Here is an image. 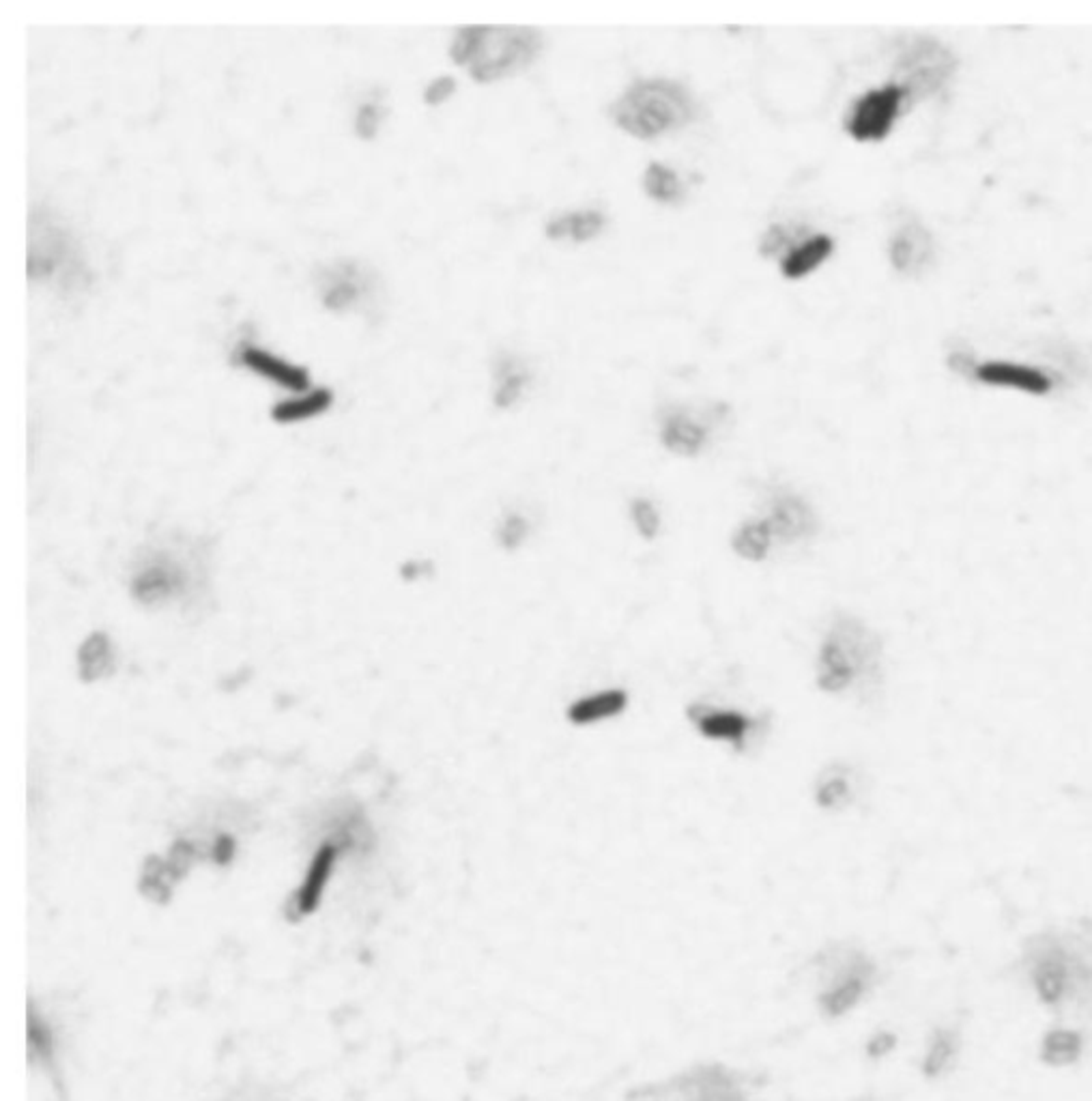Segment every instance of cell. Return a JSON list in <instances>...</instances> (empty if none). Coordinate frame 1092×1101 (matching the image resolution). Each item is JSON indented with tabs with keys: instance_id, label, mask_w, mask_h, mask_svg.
<instances>
[{
	"instance_id": "20",
	"label": "cell",
	"mask_w": 1092,
	"mask_h": 1101,
	"mask_svg": "<svg viewBox=\"0 0 1092 1101\" xmlns=\"http://www.w3.org/2000/svg\"><path fill=\"white\" fill-rule=\"evenodd\" d=\"M856 798V774L845 764H828L813 781V801L821 811H843Z\"/></svg>"
},
{
	"instance_id": "29",
	"label": "cell",
	"mask_w": 1092,
	"mask_h": 1101,
	"mask_svg": "<svg viewBox=\"0 0 1092 1101\" xmlns=\"http://www.w3.org/2000/svg\"><path fill=\"white\" fill-rule=\"evenodd\" d=\"M531 531H533L531 520L522 513L510 510V513H504V517L499 519L497 529H495V538H497L499 547H502L504 551L515 553V551L525 547L527 540L531 538Z\"/></svg>"
},
{
	"instance_id": "1",
	"label": "cell",
	"mask_w": 1092,
	"mask_h": 1101,
	"mask_svg": "<svg viewBox=\"0 0 1092 1101\" xmlns=\"http://www.w3.org/2000/svg\"><path fill=\"white\" fill-rule=\"evenodd\" d=\"M1021 970L1043 1009L1092 1017V930L1050 927L1028 936Z\"/></svg>"
},
{
	"instance_id": "18",
	"label": "cell",
	"mask_w": 1092,
	"mask_h": 1101,
	"mask_svg": "<svg viewBox=\"0 0 1092 1101\" xmlns=\"http://www.w3.org/2000/svg\"><path fill=\"white\" fill-rule=\"evenodd\" d=\"M707 424L687 409H671L662 415L660 442L678 457H697L707 444Z\"/></svg>"
},
{
	"instance_id": "11",
	"label": "cell",
	"mask_w": 1092,
	"mask_h": 1101,
	"mask_svg": "<svg viewBox=\"0 0 1092 1101\" xmlns=\"http://www.w3.org/2000/svg\"><path fill=\"white\" fill-rule=\"evenodd\" d=\"M682 1101H749L738 1071L725 1065H699L678 1080Z\"/></svg>"
},
{
	"instance_id": "19",
	"label": "cell",
	"mask_w": 1092,
	"mask_h": 1101,
	"mask_svg": "<svg viewBox=\"0 0 1092 1101\" xmlns=\"http://www.w3.org/2000/svg\"><path fill=\"white\" fill-rule=\"evenodd\" d=\"M981 384L998 388H1015L1028 394H1048L1052 390V379L1039 368L1013 364V362H985L974 370Z\"/></svg>"
},
{
	"instance_id": "34",
	"label": "cell",
	"mask_w": 1092,
	"mask_h": 1101,
	"mask_svg": "<svg viewBox=\"0 0 1092 1101\" xmlns=\"http://www.w3.org/2000/svg\"><path fill=\"white\" fill-rule=\"evenodd\" d=\"M783 246H787L785 228L783 226H772L768 230V235H765L763 241H761V254L768 257V254H776Z\"/></svg>"
},
{
	"instance_id": "23",
	"label": "cell",
	"mask_w": 1092,
	"mask_h": 1101,
	"mask_svg": "<svg viewBox=\"0 0 1092 1101\" xmlns=\"http://www.w3.org/2000/svg\"><path fill=\"white\" fill-rule=\"evenodd\" d=\"M834 250V241L828 235H813L803 239V243L789 248L781 261V272L789 280H798L816 272Z\"/></svg>"
},
{
	"instance_id": "22",
	"label": "cell",
	"mask_w": 1092,
	"mask_h": 1101,
	"mask_svg": "<svg viewBox=\"0 0 1092 1101\" xmlns=\"http://www.w3.org/2000/svg\"><path fill=\"white\" fill-rule=\"evenodd\" d=\"M774 534L770 529V523L765 520V517H751L747 520H742V523L731 531V538H729V547L734 551L740 560L745 562H763L774 549Z\"/></svg>"
},
{
	"instance_id": "32",
	"label": "cell",
	"mask_w": 1092,
	"mask_h": 1101,
	"mask_svg": "<svg viewBox=\"0 0 1092 1101\" xmlns=\"http://www.w3.org/2000/svg\"><path fill=\"white\" fill-rule=\"evenodd\" d=\"M897 1046H899V1035L894 1033V1030L880 1028L876 1033H871V1037L867 1039L865 1054L869 1061H884L894 1050H897Z\"/></svg>"
},
{
	"instance_id": "14",
	"label": "cell",
	"mask_w": 1092,
	"mask_h": 1101,
	"mask_svg": "<svg viewBox=\"0 0 1092 1101\" xmlns=\"http://www.w3.org/2000/svg\"><path fill=\"white\" fill-rule=\"evenodd\" d=\"M963 1054V1033L955 1024H938L925 1039L919 1071L927 1082L946 1080L955 1073Z\"/></svg>"
},
{
	"instance_id": "25",
	"label": "cell",
	"mask_w": 1092,
	"mask_h": 1101,
	"mask_svg": "<svg viewBox=\"0 0 1092 1101\" xmlns=\"http://www.w3.org/2000/svg\"><path fill=\"white\" fill-rule=\"evenodd\" d=\"M78 663H80V676L89 682L108 676L114 663L112 645L108 637L103 633L91 635L83 643V647H80Z\"/></svg>"
},
{
	"instance_id": "13",
	"label": "cell",
	"mask_w": 1092,
	"mask_h": 1101,
	"mask_svg": "<svg viewBox=\"0 0 1092 1101\" xmlns=\"http://www.w3.org/2000/svg\"><path fill=\"white\" fill-rule=\"evenodd\" d=\"M185 581H188V573L183 571V566L170 560L168 555L157 553L136 571L132 592L145 605H161L177 596L185 587Z\"/></svg>"
},
{
	"instance_id": "28",
	"label": "cell",
	"mask_w": 1092,
	"mask_h": 1101,
	"mask_svg": "<svg viewBox=\"0 0 1092 1101\" xmlns=\"http://www.w3.org/2000/svg\"><path fill=\"white\" fill-rule=\"evenodd\" d=\"M643 188L647 192L649 199H654L658 203H678L680 196H682V183L680 177L673 172L671 168L658 164H649L645 168V175H643Z\"/></svg>"
},
{
	"instance_id": "4",
	"label": "cell",
	"mask_w": 1092,
	"mask_h": 1101,
	"mask_svg": "<svg viewBox=\"0 0 1092 1101\" xmlns=\"http://www.w3.org/2000/svg\"><path fill=\"white\" fill-rule=\"evenodd\" d=\"M818 1009L841 1019L861 1007L880 983V966L861 947H826L818 953Z\"/></svg>"
},
{
	"instance_id": "35",
	"label": "cell",
	"mask_w": 1092,
	"mask_h": 1101,
	"mask_svg": "<svg viewBox=\"0 0 1092 1101\" xmlns=\"http://www.w3.org/2000/svg\"><path fill=\"white\" fill-rule=\"evenodd\" d=\"M948 366L959 375H974L977 366L972 364V357L968 353H952L948 357Z\"/></svg>"
},
{
	"instance_id": "8",
	"label": "cell",
	"mask_w": 1092,
	"mask_h": 1101,
	"mask_svg": "<svg viewBox=\"0 0 1092 1101\" xmlns=\"http://www.w3.org/2000/svg\"><path fill=\"white\" fill-rule=\"evenodd\" d=\"M687 718L701 738L729 745L736 751L747 749L759 729L758 716L705 702H693L687 708Z\"/></svg>"
},
{
	"instance_id": "15",
	"label": "cell",
	"mask_w": 1092,
	"mask_h": 1101,
	"mask_svg": "<svg viewBox=\"0 0 1092 1101\" xmlns=\"http://www.w3.org/2000/svg\"><path fill=\"white\" fill-rule=\"evenodd\" d=\"M1088 1039L1084 1030L1068 1024H1054L1043 1030L1037 1059L1048 1070H1071L1084 1061Z\"/></svg>"
},
{
	"instance_id": "9",
	"label": "cell",
	"mask_w": 1092,
	"mask_h": 1101,
	"mask_svg": "<svg viewBox=\"0 0 1092 1101\" xmlns=\"http://www.w3.org/2000/svg\"><path fill=\"white\" fill-rule=\"evenodd\" d=\"M353 841H355V834L342 828L338 832V837L325 841L315 852V856H312V861L306 869V876L301 880L299 888L295 890L293 899H290V908H293L297 917H306V914L317 910L325 888H328L330 880L334 876L335 863H338L340 854L346 848H351Z\"/></svg>"
},
{
	"instance_id": "5",
	"label": "cell",
	"mask_w": 1092,
	"mask_h": 1101,
	"mask_svg": "<svg viewBox=\"0 0 1092 1101\" xmlns=\"http://www.w3.org/2000/svg\"><path fill=\"white\" fill-rule=\"evenodd\" d=\"M693 117V99L671 80H643L611 106V119L635 138H656Z\"/></svg>"
},
{
	"instance_id": "10",
	"label": "cell",
	"mask_w": 1092,
	"mask_h": 1101,
	"mask_svg": "<svg viewBox=\"0 0 1092 1101\" xmlns=\"http://www.w3.org/2000/svg\"><path fill=\"white\" fill-rule=\"evenodd\" d=\"M774 540L781 544L809 542L818 534V515L803 495L794 491H776L765 510Z\"/></svg>"
},
{
	"instance_id": "16",
	"label": "cell",
	"mask_w": 1092,
	"mask_h": 1101,
	"mask_svg": "<svg viewBox=\"0 0 1092 1101\" xmlns=\"http://www.w3.org/2000/svg\"><path fill=\"white\" fill-rule=\"evenodd\" d=\"M235 359L254 373L273 381V384L282 386L286 390H293V392H306L310 388V375L306 368H301L297 364H290L286 359L277 357L270 351L261 349L257 344H250V342H241L239 349L235 353Z\"/></svg>"
},
{
	"instance_id": "6",
	"label": "cell",
	"mask_w": 1092,
	"mask_h": 1101,
	"mask_svg": "<svg viewBox=\"0 0 1092 1101\" xmlns=\"http://www.w3.org/2000/svg\"><path fill=\"white\" fill-rule=\"evenodd\" d=\"M905 97L908 95L897 83L865 92L847 117V132L858 143L884 141L899 117Z\"/></svg>"
},
{
	"instance_id": "3",
	"label": "cell",
	"mask_w": 1092,
	"mask_h": 1101,
	"mask_svg": "<svg viewBox=\"0 0 1092 1101\" xmlns=\"http://www.w3.org/2000/svg\"><path fill=\"white\" fill-rule=\"evenodd\" d=\"M542 48L538 31L522 27H464L452 41L450 56L467 65L478 83L513 76L536 61Z\"/></svg>"
},
{
	"instance_id": "2",
	"label": "cell",
	"mask_w": 1092,
	"mask_h": 1101,
	"mask_svg": "<svg viewBox=\"0 0 1092 1101\" xmlns=\"http://www.w3.org/2000/svg\"><path fill=\"white\" fill-rule=\"evenodd\" d=\"M881 643L876 631L850 613H839L818 647L816 685L826 695H843L876 678Z\"/></svg>"
},
{
	"instance_id": "33",
	"label": "cell",
	"mask_w": 1092,
	"mask_h": 1101,
	"mask_svg": "<svg viewBox=\"0 0 1092 1101\" xmlns=\"http://www.w3.org/2000/svg\"><path fill=\"white\" fill-rule=\"evenodd\" d=\"M455 91H456V83H455V78H450V76H441V78L433 80V83L426 87L424 99H426L428 103H431V106H439V103H444V101H446V99H448V97H450V95H452V92H455Z\"/></svg>"
},
{
	"instance_id": "17",
	"label": "cell",
	"mask_w": 1092,
	"mask_h": 1101,
	"mask_svg": "<svg viewBox=\"0 0 1092 1101\" xmlns=\"http://www.w3.org/2000/svg\"><path fill=\"white\" fill-rule=\"evenodd\" d=\"M631 705V693L620 687L600 689L594 693L580 695L575 702L568 703L566 718L575 727L598 725L611 718L622 716Z\"/></svg>"
},
{
	"instance_id": "26",
	"label": "cell",
	"mask_w": 1092,
	"mask_h": 1101,
	"mask_svg": "<svg viewBox=\"0 0 1092 1101\" xmlns=\"http://www.w3.org/2000/svg\"><path fill=\"white\" fill-rule=\"evenodd\" d=\"M332 400L334 397L330 390H315L310 394H304V397L286 398L282 402H277L272 409V415L275 422H284V424L308 420V417H315L323 411H328Z\"/></svg>"
},
{
	"instance_id": "27",
	"label": "cell",
	"mask_w": 1092,
	"mask_h": 1101,
	"mask_svg": "<svg viewBox=\"0 0 1092 1101\" xmlns=\"http://www.w3.org/2000/svg\"><path fill=\"white\" fill-rule=\"evenodd\" d=\"M495 381H497L495 404L506 409L520 398V394L529 381V373L516 362V359L502 357V362H497L495 368Z\"/></svg>"
},
{
	"instance_id": "31",
	"label": "cell",
	"mask_w": 1092,
	"mask_h": 1101,
	"mask_svg": "<svg viewBox=\"0 0 1092 1101\" xmlns=\"http://www.w3.org/2000/svg\"><path fill=\"white\" fill-rule=\"evenodd\" d=\"M386 108H383V103L379 101H366L359 106L357 110V119H355V132L359 138H364V141H370V138H375L379 132V125L386 117Z\"/></svg>"
},
{
	"instance_id": "7",
	"label": "cell",
	"mask_w": 1092,
	"mask_h": 1101,
	"mask_svg": "<svg viewBox=\"0 0 1092 1101\" xmlns=\"http://www.w3.org/2000/svg\"><path fill=\"white\" fill-rule=\"evenodd\" d=\"M955 59L936 39H919L901 59V83H897L905 95L925 97L944 85L950 76Z\"/></svg>"
},
{
	"instance_id": "30",
	"label": "cell",
	"mask_w": 1092,
	"mask_h": 1101,
	"mask_svg": "<svg viewBox=\"0 0 1092 1101\" xmlns=\"http://www.w3.org/2000/svg\"><path fill=\"white\" fill-rule=\"evenodd\" d=\"M629 517L638 538L654 542L660 536L662 517L658 506L649 497H633L629 504Z\"/></svg>"
},
{
	"instance_id": "24",
	"label": "cell",
	"mask_w": 1092,
	"mask_h": 1101,
	"mask_svg": "<svg viewBox=\"0 0 1092 1101\" xmlns=\"http://www.w3.org/2000/svg\"><path fill=\"white\" fill-rule=\"evenodd\" d=\"M604 226V215L594 209L587 212H573L551 219L546 224V235L553 239H575V241H587L596 237Z\"/></svg>"
},
{
	"instance_id": "12",
	"label": "cell",
	"mask_w": 1092,
	"mask_h": 1101,
	"mask_svg": "<svg viewBox=\"0 0 1092 1101\" xmlns=\"http://www.w3.org/2000/svg\"><path fill=\"white\" fill-rule=\"evenodd\" d=\"M323 304L330 310L355 308L373 295V277L357 263H335L319 275Z\"/></svg>"
},
{
	"instance_id": "21",
	"label": "cell",
	"mask_w": 1092,
	"mask_h": 1101,
	"mask_svg": "<svg viewBox=\"0 0 1092 1101\" xmlns=\"http://www.w3.org/2000/svg\"><path fill=\"white\" fill-rule=\"evenodd\" d=\"M934 252L932 237L919 224H908L899 228V233L890 241V263L901 274H916L925 268Z\"/></svg>"
}]
</instances>
